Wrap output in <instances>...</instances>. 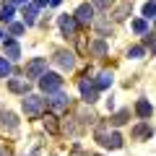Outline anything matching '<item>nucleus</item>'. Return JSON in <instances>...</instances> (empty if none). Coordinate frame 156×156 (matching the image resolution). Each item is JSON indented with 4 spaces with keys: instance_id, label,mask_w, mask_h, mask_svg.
<instances>
[{
    "instance_id": "f03ea898",
    "label": "nucleus",
    "mask_w": 156,
    "mask_h": 156,
    "mask_svg": "<svg viewBox=\"0 0 156 156\" xmlns=\"http://www.w3.org/2000/svg\"><path fill=\"white\" fill-rule=\"evenodd\" d=\"M42 109H44V99H39V96H26V99H23V112H26L29 117L42 115Z\"/></svg>"
},
{
    "instance_id": "a211bd4d",
    "label": "nucleus",
    "mask_w": 156,
    "mask_h": 156,
    "mask_svg": "<svg viewBox=\"0 0 156 156\" xmlns=\"http://www.w3.org/2000/svg\"><path fill=\"white\" fill-rule=\"evenodd\" d=\"M148 133H151V128H148L146 122H143V125H138V128L133 130V135H135V138H143V135H148Z\"/></svg>"
},
{
    "instance_id": "ddd939ff",
    "label": "nucleus",
    "mask_w": 156,
    "mask_h": 156,
    "mask_svg": "<svg viewBox=\"0 0 156 156\" xmlns=\"http://www.w3.org/2000/svg\"><path fill=\"white\" fill-rule=\"evenodd\" d=\"M8 86H11V91H29V81H26V78H23V81L11 78V81H8Z\"/></svg>"
},
{
    "instance_id": "6e6552de",
    "label": "nucleus",
    "mask_w": 156,
    "mask_h": 156,
    "mask_svg": "<svg viewBox=\"0 0 156 156\" xmlns=\"http://www.w3.org/2000/svg\"><path fill=\"white\" fill-rule=\"evenodd\" d=\"M50 107H52L55 112L65 109V107H68V96H65V94H60V91H55V96L50 99Z\"/></svg>"
},
{
    "instance_id": "39448f33",
    "label": "nucleus",
    "mask_w": 156,
    "mask_h": 156,
    "mask_svg": "<svg viewBox=\"0 0 156 156\" xmlns=\"http://www.w3.org/2000/svg\"><path fill=\"white\" fill-rule=\"evenodd\" d=\"M16 117H13L11 115V112H0V128H3V130H11V133H13V130H16Z\"/></svg>"
},
{
    "instance_id": "5701e85b",
    "label": "nucleus",
    "mask_w": 156,
    "mask_h": 156,
    "mask_svg": "<svg viewBox=\"0 0 156 156\" xmlns=\"http://www.w3.org/2000/svg\"><path fill=\"white\" fill-rule=\"evenodd\" d=\"M140 55H143V47H130V57H135V60H138Z\"/></svg>"
},
{
    "instance_id": "f257e3e1",
    "label": "nucleus",
    "mask_w": 156,
    "mask_h": 156,
    "mask_svg": "<svg viewBox=\"0 0 156 156\" xmlns=\"http://www.w3.org/2000/svg\"><path fill=\"white\" fill-rule=\"evenodd\" d=\"M39 86H42V91H47V94H55V91H60L62 81L55 73H44V76H39Z\"/></svg>"
},
{
    "instance_id": "cd10ccee",
    "label": "nucleus",
    "mask_w": 156,
    "mask_h": 156,
    "mask_svg": "<svg viewBox=\"0 0 156 156\" xmlns=\"http://www.w3.org/2000/svg\"><path fill=\"white\" fill-rule=\"evenodd\" d=\"M21 3H26V0H11V5H21Z\"/></svg>"
},
{
    "instance_id": "0eeeda50",
    "label": "nucleus",
    "mask_w": 156,
    "mask_h": 156,
    "mask_svg": "<svg viewBox=\"0 0 156 156\" xmlns=\"http://www.w3.org/2000/svg\"><path fill=\"white\" fill-rule=\"evenodd\" d=\"M60 29H62L65 37H70V34L76 31V18L73 16H60Z\"/></svg>"
},
{
    "instance_id": "4be33fe9",
    "label": "nucleus",
    "mask_w": 156,
    "mask_h": 156,
    "mask_svg": "<svg viewBox=\"0 0 156 156\" xmlns=\"http://www.w3.org/2000/svg\"><path fill=\"white\" fill-rule=\"evenodd\" d=\"M91 50H94V55H104V52H107V44H104V42H94Z\"/></svg>"
},
{
    "instance_id": "bb28decb",
    "label": "nucleus",
    "mask_w": 156,
    "mask_h": 156,
    "mask_svg": "<svg viewBox=\"0 0 156 156\" xmlns=\"http://www.w3.org/2000/svg\"><path fill=\"white\" fill-rule=\"evenodd\" d=\"M47 3H50V5H60L62 0H47Z\"/></svg>"
},
{
    "instance_id": "393cba45",
    "label": "nucleus",
    "mask_w": 156,
    "mask_h": 156,
    "mask_svg": "<svg viewBox=\"0 0 156 156\" xmlns=\"http://www.w3.org/2000/svg\"><path fill=\"white\" fill-rule=\"evenodd\" d=\"M21 31H23L21 23H11V34H21Z\"/></svg>"
},
{
    "instance_id": "1a4fd4ad",
    "label": "nucleus",
    "mask_w": 156,
    "mask_h": 156,
    "mask_svg": "<svg viewBox=\"0 0 156 156\" xmlns=\"http://www.w3.org/2000/svg\"><path fill=\"white\" fill-rule=\"evenodd\" d=\"M55 62H57L60 68H68V70H70L76 60H73V55H70V52H57V55H55Z\"/></svg>"
},
{
    "instance_id": "9d476101",
    "label": "nucleus",
    "mask_w": 156,
    "mask_h": 156,
    "mask_svg": "<svg viewBox=\"0 0 156 156\" xmlns=\"http://www.w3.org/2000/svg\"><path fill=\"white\" fill-rule=\"evenodd\" d=\"M5 57L8 60H18V57H21V47H18L16 42H5Z\"/></svg>"
},
{
    "instance_id": "7ed1b4c3",
    "label": "nucleus",
    "mask_w": 156,
    "mask_h": 156,
    "mask_svg": "<svg viewBox=\"0 0 156 156\" xmlns=\"http://www.w3.org/2000/svg\"><path fill=\"white\" fill-rule=\"evenodd\" d=\"M44 70H47V60L37 57L26 65V78H39V76H44Z\"/></svg>"
},
{
    "instance_id": "423d86ee",
    "label": "nucleus",
    "mask_w": 156,
    "mask_h": 156,
    "mask_svg": "<svg viewBox=\"0 0 156 156\" xmlns=\"http://www.w3.org/2000/svg\"><path fill=\"white\" fill-rule=\"evenodd\" d=\"M81 96H83L86 101H96V89H94V83L81 81Z\"/></svg>"
},
{
    "instance_id": "a878e982",
    "label": "nucleus",
    "mask_w": 156,
    "mask_h": 156,
    "mask_svg": "<svg viewBox=\"0 0 156 156\" xmlns=\"http://www.w3.org/2000/svg\"><path fill=\"white\" fill-rule=\"evenodd\" d=\"M34 5H37V8H42V5H47V0H37Z\"/></svg>"
},
{
    "instance_id": "20e7f679",
    "label": "nucleus",
    "mask_w": 156,
    "mask_h": 156,
    "mask_svg": "<svg viewBox=\"0 0 156 156\" xmlns=\"http://www.w3.org/2000/svg\"><path fill=\"white\" fill-rule=\"evenodd\" d=\"M76 23H89V21H94V5H89V3H83V5H78V11H76Z\"/></svg>"
},
{
    "instance_id": "c85d7f7f",
    "label": "nucleus",
    "mask_w": 156,
    "mask_h": 156,
    "mask_svg": "<svg viewBox=\"0 0 156 156\" xmlns=\"http://www.w3.org/2000/svg\"><path fill=\"white\" fill-rule=\"evenodd\" d=\"M151 52H154V55H156V42H154V44H151Z\"/></svg>"
},
{
    "instance_id": "dca6fc26",
    "label": "nucleus",
    "mask_w": 156,
    "mask_h": 156,
    "mask_svg": "<svg viewBox=\"0 0 156 156\" xmlns=\"http://www.w3.org/2000/svg\"><path fill=\"white\" fill-rule=\"evenodd\" d=\"M5 76H11V62L5 57H0V78H5Z\"/></svg>"
},
{
    "instance_id": "7c9ffc66",
    "label": "nucleus",
    "mask_w": 156,
    "mask_h": 156,
    "mask_svg": "<svg viewBox=\"0 0 156 156\" xmlns=\"http://www.w3.org/2000/svg\"><path fill=\"white\" fill-rule=\"evenodd\" d=\"M0 156H3V151H0Z\"/></svg>"
},
{
    "instance_id": "aec40b11",
    "label": "nucleus",
    "mask_w": 156,
    "mask_h": 156,
    "mask_svg": "<svg viewBox=\"0 0 156 156\" xmlns=\"http://www.w3.org/2000/svg\"><path fill=\"white\" fill-rule=\"evenodd\" d=\"M146 29H148V26H146V21H143V18L133 21V31H135V34H146Z\"/></svg>"
},
{
    "instance_id": "f3484780",
    "label": "nucleus",
    "mask_w": 156,
    "mask_h": 156,
    "mask_svg": "<svg viewBox=\"0 0 156 156\" xmlns=\"http://www.w3.org/2000/svg\"><path fill=\"white\" fill-rule=\"evenodd\" d=\"M128 115H130V112H128V109H120V112H117V115H115V117H112V122H115V125H122V122H125V120H128Z\"/></svg>"
},
{
    "instance_id": "2eb2a0df",
    "label": "nucleus",
    "mask_w": 156,
    "mask_h": 156,
    "mask_svg": "<svg viewBox=\"0 0 156 156\" xmlns=\"http://www.w3.org/2000/svg\"><path fill=\"white\" fill-rule=\"evenodd\" d=\"M0 21H5V23H11V21H13V5H11V3L0 8Z\"/></svg>"
},
{
    "instance_id": "4468645a",
    "label": "nucleus",
    "mask_w": 156,
    "mask_h": 156,
    "mask_svg": "<svg viewBox=\"0 0 156 156\" xmlns=\"http://www.w3.org/2000/svg\"><path fill=\"white\" fill-rule=\"evenodd\" d=\"M135 112H138V117H151V104L146 99H140L138 104H135Z\"/></svg>"
},
{
    "instance_id": "f8f14e48",
    "label": "nucleus",
    "mask_w": 156,
    "mask_h": 156,
    "mask_svg": "<svg viewBox=\"0 0 156 156\" xmlns=\"http://www.w3.org/2000/svg\"><path fill=\"white\" fill-rule=\"evenodd\" d=\"M112 83V73H99V78L94 81V89H107Z\"/></svg>"
},
{
    "instance_id": "c756f323",
    "label": "nucleus",
    "mask_w": 156,
    "mask_h": 156,
    "mask_svg": "<svg viewBox=\"0 0 156 156\" xmlns=\"http://www.w3.org/2000/svg\"><path fill=\"white\" fill-rule=\"evenodd\" d=\"M0 39H3V31H0Z\"/></svg>"
},
{
    "instance_id": "6ab92c4d",
    "label": "nucleus",
    "mask_w": 156,
    "mask_h": 156,
    "mask_svg": "<svg viewBox=\"0 0 156 156\" xmlns=\"http://www.w3.org/2000/svg\"><path fill=\"white\" fill-rule=\"evenodd\" d=\"M143 16L146 18H154L156 16V3H146V5H143Z\"/></svg>"
},
{
    "instance_id": "412c9836",
    "label": "nucleus",
    "mask_w": 156,
    "mask_h": 156,
    "mask_svg": "<svg viewBox=\"0 0 156 156\" xmlns=\"http://www.w3.org/2000/svg\"><path fill=\"white\" fill-rule=\"evenodd\" d=\"M128 11H130V3L120 5V8H117V13H115V18H125V16H128Z\"/></svg>"
},
{
    "instance_id": "9b49d317",
    "label": "nucleus",
    "mask_w": 156,
    "mask_h": 156,
    "mask_svg": "<svg viewBox=\"0 0 156 156\" xmlns=\"http://www.w3.org/2000/svg\"><path fill=\"white\" fill-rule=\"evenodd\" d=\"M37 11H39L37 5H29V8H23V23H26V26H31V23L37 21Z\"/></svg>"
},
{
    "instance_id": "b1692460",
    "label": "nucleus",
    "mask_w": 156,
    "mask_h": 156,
    "mask_svg": "<svg viewBox=\"0 0 156 156\" xmlns=\"http://www.w3.org/2000/svg\"><path fill=\"white\" fill-rule=\"evenodd\" d=\"M112 0H94V8H109Z\"/></svg>"
}]
</instances>
